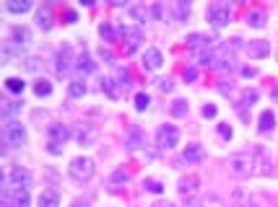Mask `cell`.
Returning <instances> with one entry per match:
<instances>
[{
	"label": "cell",
	"mask_w": 278,
	"mask_h": 207,
	"mask_svg": "<svg viewBox=\"0 0 278 207\" xmlns=\"http://www.w3.org/2000/svg\"><path fill=\"white\" fill-rule=\"evenodd\" d=\"M3 138H5V142L11 145V148H24V145H26L24 124L16 122V119H5L3 122Z\"/></svg>",
	"instance_id": "7a4b0ae2"
},
{
	"label": "cell",
	"mask_w": 278,
	"mask_h": 207,
	"mask_svg": "<svg viewBox=\"0 0 278 207\" xmlns=\"http://www.w3.org/2000/svg\"><path fill=\"white\" fill-rule=\"evenodd\" d=\"M198 184H200V179L198 176H185V179H180V192H182V197H195V192H198Z\"/></svg>",
	"instance_id": "d6986e66"
},
{
	"label": "cell",
	"mask_w": 278,
	"mask_h": 207,
	"mask_svg": "<svg viewBox=\"0 0 278 207\" xmlns=\"http://www.w3.org/2000/svg\"><path fill=\"white\" fill-rule=\"evenodd\" d=\"M94 171H96V166H94V161H91V158H86V155L73 158V161H70V166H68V173L73 176L76 181H89L91 176H94Z\"/></svg>",
	"instance_id": "3957f363"
},
{
	"label": "cell",
	"mask_w": 278,
	"mask_h": 207,
	"mask_svg": "<svg viewBox=\"0 0 278 207\" xmlns=\"http://www.w3.org/2000/svg\"><path fill=\"white\" fill-rule=\"evenodd\" d=\"M3 207H11V205H5V202H3Z\"/></svg>",
	"instance_id": "11a10c76"
},
{
	"label": "cell",
	"mask_w": 278,
	"mask_h": 207,
	"mask_svg": "<svg viewBox=\"0 0 278 207\" xmlns=\"http://www.w3.org/2000/svg\"><path fill=\"white\" fill-rule=\"evenodd\" d=\"M99 57L104 60V62H112V60H115V55H112L109 47H99Z\"/></svg>",
	"instance_id": "f6af8a7d"
},
{
	"label": "cell",
	"mask_w": 278,
	"mask_h": 207,
	"mask_svg": "<svg viewBox=\"0 0 278 207\" xmlns=\"http://www.w3.org/2000/svg\"><path fill=\"white\" fill-rule=\"evenodd\" d=\"M276 130V117L273 111H263L260 114V132H273Z\"/></svg>",
	"instance_id": "1f68e13d"
},
{
	"label": "cell",
	"mask_w": 278,
	"mask_h": 207,
	"mask_svg": "<svg viewBox=\"0 0 278 207\" xmlns=\"http://www.w3.org/2000/svg\"><path fill=\"white\" fill-rule=\"evenodd\" d=\"M120 36H122L125 55H133L143 41V31H140V26H125V29H120Z\"/></svg>",
	"instance_id": "52a82bcc"
},
{
	"label": "cell",
	"mask_w": 278,
	"mask_h": 207,
	"mask_svg": "<svg viewBox=\"0 0 278 207\" xmlns=\"http://www.w3.org/2000/svg\"><path fill=\"white\" fill-rule=\"evenodd\" d=\"M216 39H211V36H203V34H192V36H187V49L190 52H203V49H216V44H213Z\"/></svg>",
	"instance_id": "4fadbf2b"
},
{
	"label": "cell",
	"mask_w": 278,
	"mask_h": 207,
	"mask_svg": "<svg viewBox=\"0 0 278 207\" xmlns=\"http://www.w3.org/2000/svg\"><path fill=\"white\" fill-rule=\"evenodd\" d=\"M47 150H49V153H52V155H60V153H63V145H60V142H52V140H49V142H47Z\"/></svg>",
	"instance_id": "7dc6e473"
},
{
	"label": "cell",
	"mask_w": 278,
	"mask_h": 207,
	"mask_svg": "<svg viewBox=\"0 0 278 207\" xmlns=\"http://www.w3.org/2000/svg\"><path fill=\"white\" fill-rule=\"evenodd\" d=\"M34 8V3H29V0H24V3H5V10L8 13H26V10H32Z\"/></svg>",
	"instance_id": "d6a6232c"
},
{
	"label": "cell",
	"mask_w": 278,
	"mask_h": 207,
	"mask_svg": "<svg viewBox=\"0 0 278 207\" xmlns=\"http://www.w3.org/2000/svg\"><path fill=\"white\" fill-rule=\"evenodd\" d=\"M219 91L224 93V96H232V86H226V83H221V86H219Z\"/></svg>",
	"instance_id": "816d5d0a"
},
{
	"label": "cell",
	"mask_w": 278,
	"mask_h": 207,
	"mask_svg": "<svg viewBox=\"0 0 278 207\" xmlns=\"http://www.w3.org/2000/svg\"><path fill=\"white\" fill-rule=\"evenodd\" d=\"M236 207H244V205H236Z\"/></svg>",
	"instance_id": "9f6ffc18"
},
{
	"label": "cell",
	"mask_w": 278,
	"mask_h": 207,
	"mask_svg": "<svg viewBox=\"0 0 278 207\" xmlns=\"http://www.w3.org/2000/svg\"><path fill=\"white\" fill-rule=\"evenodd\" d=\"M65 18H68V24H76V21H78L76 10H65Z\"/></svg>",
	"instance_id": "f907efd6"
},
{
	"label": "cell",
	"mask_w": 278,
	"mask_h": 207,
	"mask_svg": "<svg viewBox=\"0 0 278 207\" xmlns=\"http://www.w3.org/2000/svg\"><path fill=\"white\" fill-rule=\"evenodd\" d=\"M226 166H229V173H234L236 179H247V176L255 173V155H250V153H234V155H229Z\"/></svg>",
	"instance_id": "6da1fadb"
},
{
	"label": "cell",
	"mask_w": 278,
	"mask_h": 207,
	"mask_svg": "<svg viewBox=\"0 0 278 207\" xmlns=\"http://www.w3.org/2000/svg\"><path fill=\"white\" fill-rule=\"evenodd\" d=\"M247 26L263 29L265 26V13H263V10H250V13H247Z\"/></svg>",
	"instance_id": "83f0119b"
},
{
	"label": "cell",
	"mask_w": 278,
	"mask_h": 207,
	"mask_svg": "<svg viewBox=\"0 0 278 207\" xmlns=\"http://www.w3.org/2000/svg\"><path fill=\"white\" fill-rule=\"evenodd\" d=\"M76 70L81 72V75H89V72H94V70H96V62L91 60V55H89L86 49L78 55V60H76Z\"/></svg>",
	"instance_id": "e0dca14e"
},
{
	"label": "cell",
	"mask_w": 278,
	"mask_h": 207,
	"mask_svg": "<svg viewBox=\"0 0 278 207\" xmlns=\"http://www.w3.org/2000/svg\"><path fill=\"white\" fill-rule=\"evenodd\" d=\"M190 10H192V5L187 0H177V3L172 5V13H174V21H177V24H185V21L190 18Z\"/></svg>",
	"instance_id": "ac0fdd59"
},
{
	"label": "cell",
	"mask_w": 278,
	"mask_h": 207,
	"mask_svg": "<svg viewBox=\"0 0 278 207\" xmlns=\"http://www.w3.org/2000/svg\"><path fill=\"white\" fill-rule=\"evenodd\" d=\"M156 86H159V91H161V93H172V91H174L172 78H159V80H156Z\"/></svg>",
	"instance_id": "60d3db41"
},
{
	"label": "cell",
	"mask_w": 278,
	"mask_h": 207,
	"mask_svg": "<svg viewBox=\"0 0 278 207\" xmlns=\"http://www.w3.org/2000/svg\"><path fill=\"white\" fill-rule=\"evenodd\" d=\"M37 205L39 207H60V192L52 189V186H47V189H42V194H39Z\"/></svg>",
	"instance_id": "9a60e30c"
},
{
	"label": "cell",
	"mask_w": 278,
	"mask_h": 207,
	"mask_svg": "<svg viewBox=\"0 0 278 207\" xmlns=\"http://www.w3.org/2000/svg\"><path fill=\"white\" fill-rule=\"evenodd\" d=\"M128 13L138 21V24H146V21L151 18V8H146V5H130L128 8Z\"/></svg>",
	"instance_id": "4316f807"
},
{
	"label": "cell",
	"mask_w": 278,
	"mask_h": 207,
	"mask_svg": "<svg viewBox=\"0 0 278 207\" xmlns=\"http://www.w3.org/2000/svg\"><path fill=\"white\" fill-rule=\"evenodd\" d=\"M242 106H252V104L257 101V91L255 88H247V91H242Z\"/></svg>",
	"instance_id": "ab89813d"
},
{
	"label": "cell",
	"mask_w": 278,
	"mask_h": 207,
	"mask_svg": "<svg viewBox=\"0 0 278 207\" xmlns=\"http://www.w3.org/2000/svg\"><path fill=\"white\" fill-rule=\"evenodd\" d=\"M0 57H3V62L21 60V57H24V47H18L13 39H5V41H3V49H0Z\"/></svg>",
	"instance_id": "8fae6325"
},
{
	"label": "cell",
	"mask_w": 278,
	"mask_h": 207,
	"mask_svg": "<svg viewBox=\"0 0 278 207\" xmlns=\"http://www.w3.org/2000/svg\"><path fill=\"white\" fill-rule=\"evenodd\" d=\"M21 65H24V70H29V72H39V70H42V60H37V57H26V60L21 62Z\"/></svg>",
	"instance_id": "f35d334b"
},
{
	"label": "cell",
	"mask_w": 278,
	"mask_h": 207,
	"mask_svg": "<svg viewBox=\"0 0 278 207\" xmlns=\"http://www.w3.org/2000/svg\"><path fill=\"white\" fill-rule=\"evenodd\" d=\"M11 39L16 41L18 47H29L32 44V29L29 26H13L11 29Z\"/></svg>",
	"instance_id": "2e32d148"
},
{
	"label": "cell",
	"mask_w": 278,
	"mask_h": 207,
	"mask_svg": "<svg viewBox=\"0 0 278 207\" xmlns=\"http://www.w3.org/2000/svg\"><path fill=\"white\" fill-rule=\"evenodd\" d=\"M164 65V57H161V52L156 47H148L146 52H143V68L146 70H159Z\"/></svg>",
	"instance_id": "5bb4252c"
},
{
	"label": "cell",
	"mask_w": 278,
	"mask_h": 207,
	"mask_svg": "<svg viewBox=\"0 0 278 207\" xmlns=\"http://www.w3.org/2000/svg\"><path fill=\"white\" fill-rule=\"evenodd\" d=\"M242 75H244V78H255L257 70H255V68H242Z\"/></svg>",
	"instance_id": "681fc988"
},
{
	"label": "cell",
	"mask_w": 278,
	"mask_h": 207,
	"mask_svg": "<svg viewBox=\"0 0 278 207\" xmlns=\"http://www.w3.org/2000/svg\"><path fill=\"white\" fill-rule=\"evenodd\" d=\"M130 181V171L128 169H117L115 173L109 176V189H120L122 184H128Z\"/></svg>",
	"instance_id": "cb8c5ba5"
},
{
	"label": "cell",
	"mask_w": 278,
	"mask_h": 207,
	"mask_svg": "<svg viewBox=\"0 0 278 207\" xmlns=\"http://www.w3.org/2000/svg\"><path fill=\"white\" fill-rule=\"evenodd\" d=\"M99 34H101L104 41H117V31H115V26H112L109 21H104V24L99 26Z\"/></svg>",
	"instance_id": "836d02e7"
},
{
	"label": "cell",
	"mask_w": 278,
	"mask_h": 207,
	"mask_svg": "<svg viewBox=\"0 0 278 207\" xmlns=\"http://www.w3.org/2000/svg\"><path fill=\"white\" fill-rule=\"evenodd\" d=\"M115 83L120 86V91H130L133 88V75H130V70L128 68H117V78H115Z\"/></svg>",
	"instance_id": "603a6c76"
},
{
	"label": "cell",
	"mask_w": 278,
	"mask_h": 207,
	"mask_svg": "<svg viewBox=\"0 0 278 207\" xmlns=\"http://www.w3.org/2000/svg\"><path fill=\"white\" fill-rule=\"evenodd\" d=\"M244 49H247V55H250L252 60H260V57H268V55H271V41L255 39V41H250Z\"/></svg>",
	"instance_id": "7c38bea8"
},
{
	"label": "cell",
	"mask_w": 278,
	"mask_h": 207,
	"mask_svg": "<svg viewBox=\"0 0 278 207\" xmlns=\"http://www.w3.org/2000/svg\"><path fill=\"white\" fill-rule=\"evenodd\" d=\"M203 117H205V119H208V117H216V106H213V104H205V106H203Z\"/></svg>",
	"instance_id": "c3c4849f"
},
{
	"label": "cell",
	"mask_w": 278,
	"mask_h": 207,
	"mask_svg": "<svg viewBox=\"0 0 278 207\" xmlns=\"http://www.w3.org/2000/svg\"><path fill=\"white\" fill-rule=\"evenodd\" d=\"M68 93H70V96H73V99H84L86 96V83L84 80H70V86H68Z\"/></svg>",
	"instance_id": "f546056e"
},
{
	"label": "cell",
	"mask_w": 278,
	"mask_h": 207,
	"mask_svg": "<svg viewBox=\"0 0 278 207\" xmlns=\"http://www.w3.org/2000/svg\"><path fill=\"white\" fill-rule=\"evenodd\" d=\"M37 26L42 31L52 29V13H49V8H45V10H39V13H37Z\"/></svg>",
	"instance_id": "f1b7e54d"
},
{
	"label": "cell",
	"mask_w": 278,
	"mask_h": 207,
	"mask_svg": "<svg viewBox=\"0 0 278 207\" xmlns=\"http://www.w3.org/2000/svg\"><path fill=\"white\" fill-rule=\"evenodd\" d=\"M182 78L187 80V83H192V80H198V68L195 65H190V68H185L182 70Z\"/></svg>",
	"instance_id": "b9f144b4"
},
{
	"label": "cell",
	"mask_w": 278,
	"mask_h": 207,
	"mask_svg": "<svg viewBox=\"0 0 278 207\" xmlns=\"http://www.w3.org/2000/svg\"><path fill=\"white\" fill-rule=\"evenodd\" d=\"M70 207H91V205H89V202H84V200H76V202L70 205Z\"/></svg>",
	"instance_id": "f5cc1de1"
},
{
	"label": "cell",
	"mask_w": 278,
	"mask_h": 207,
	"mask_svg": "<svg viewBox=\"0 0 278 207\" xmlns=\"http://www.w3.org/2000/svg\"><path fill=\"white\" fill-rule=\"evenodd\" d=\"M151 207H174V205H172V202H161V200H159V202H153Z\"/></svg>",
	"instance_id": "db71d44e"
},
{
	"label": "cell",
	"mask_w": 278,
	"mask_h": 207,
	"mask_svg": "<svg viewBox=\"0 0 278 207\" xmlns=\"http://www.w3.org/2000/svg\"><path fill=\"white\" fill-rule=\"evenodd\" d=\"M3 202L11 207H29L32 197H29V189H18V186L3 184Z\"/></svg>",
	"instance_id": "277c9868"
},
{
	"label": "cell",
	"mask_w": 278,
	"mask_h": 207,
	"mask_svg": "<svg viewBox=\"0 0 278 207\" xmlns=\"http://www.w3.org/2000/svg\"><path fill=\"white\" fill-rule=\"evenodd\" d=\"M3 184H11V186H18V189H29L32 186V173L21 166H11L3 176Z\"/></svg>",
	"instance_id": "8992f818"
},
{
	"label": "cell",
	"mask_w": 278,
	"mask_h": 207,
	"mask_svg": "<svg viewBox=\"0 0 278 207\" xmlns=\"http://www.w3.org/2000/svg\"><path fill=\"white\" fill-rule=\"evenodd\" d=\"M0 109H3V122H5V119H13V114L21 111V101H11V99H5L3 104H0Z\"/></svg>",
	"instance_id": "484cf974"
},
{
	"label": "cell",
	"mask_w": 278,
	"mask_h": 207,
	"mask_svg": "<svg viewBox=\"0 0 278 207\" xmlns=\"http://www.w3.org/2000/svg\"><path fill=\"white\" fill-rule=\"evenodd\" d=\"M76 55H73V49H70L68 44H63V49H60L57 52V72H60V75H65V72H70V70H73L76 68Z\"/></svg>",
	"instance_id": "9c48e42d"
},
{
	"label": "cell",
	"mask_w": 278,
	"mask_h": 207,
	"mask_svg": "<svg viewBox=\"0 0 278 207\" xmlns=\"http://www.w3.org/2000/svg\"><path fill=\"white\" fill-rule=\"evenodd\" d=\"M101 91H104L109 99H120V91L115 88V78H104V80H101Z\"/></svg>",
	"instance_id": "8d00e7d4"
},
{
	"label": "cell",
	"mask_w": 278,
	"mask_h": 207,
	"mask_svg": "<svg viewBox=\"0 0 278 207\" xmlns=\"http://www.w3.org/2000/svg\"><path fill=\"white\" fill-rule=\"evenodd\" d=\"M143 186H146L148 192H153V194H161L164 192V186L159 184V181H153V179H148V181H143Z\"/></svg>",
	"instance_id": "7bdbcfd3"
},
{
	"label": "cell",
	"mask_w": 278,
	"mask_h": 207,
	"mask_svg": "<svg viewBox=\"0 0 278 207\" xmlns=\"http://www.w3.org/2000/svg\"><path fill=\"white\" fill-rule=\"evenodd\" d=\"M47 135H49V140L52 142L65 145L70 140V127L68 124H60V122H52V124H47Z\"/></svg>",
	"instance_id": "30bf717a"
},
{
	"label": "cell",
	"mask_w": 278,
	"mask_h": 207,
	"mask_svg": "<svg viewBox=\"0 0 278 207\" xmlns=\"http://www.w3.org/2000/svg\"><path fill=\"white\" fill-rule=\"evenodd\" d=\"M174 145H180V130L174 124H164L156 132V148L159 150H172Z\"/></svg>",
	"instance_id": "5b68a950"
},
{
	"label": "cell",
	"mask_w": 278,
	"mask_h": 207,
	"mask_svg": "<svg viewBox=\"0 0 278 207\" xmlns=\"http://www.w3.org/2000/svg\"><path fill=\"white\" fill-rule=\"evenodd\" d=\"M182 207H203V202L198 200V197H185V202Z\"/></svg>",
	"instance_id": "bcb514c9"
},
{
	"label": "cell",
	"mask_w": 278,
	"mask_h": 207,
	"mask_svg": "<svg viewBox=\"0 0 278 207\" xmlns=\"http://www.w3.org/2000/svg\"><path fill=\"white\" fill-rule=\"evenodd\" d=\"M34 93H37L39 99L49 96V93H52V83H49V80H45V78H39V80H37V86H34Z\"/></svg>",
	"instance_id": "e575fe53"
},
{
	"label": "cell",
	"mask_w": 278,
	"mask_h": 207,
	"mask_svg": "<svg viewBox=\"0 0 278 207\" xmlns=\"http://www.w3.org/2000/svg\"><path fill=\"white\" fill-rule=\"evenodd\" d=\"M24 88H26V83L21 78H8L5 80V91L8 93H24Z\"/></svg>",
	"instance_id": "d590c367"
},
{
	"label": "cell",
	"mask_w": 278,
	"mask_h": 207,
	"mask_svg": "<svg viewBox=\"0 0 278 207\" xmlns=\"http://www.w3.org/2000/svg\"><path fill=\"white\" fill-rule=\"evenodd\" d=\"M229 5L226 3H213V5H208V24L211 26H216V29H221V26H226L229 24Z\"/></svg>",
	"instance_id": "ba28073f"
},
{
	"label": "cell",
	"mask_w": 278,
	"mask_h": 207,
	"mask_svg": "<svg viewBox=\"0 0 278 207\" xmlns=\"http://www.w3.org/2000/svg\"><path fill=\"white\" fill-rule=\"evenodd\" d=\"M255 173H260V176L273 173V166H271V161H268L265 155H263V150L255 153Z\"/></svg>",
	"instance_id": "44dd1931"
},
{
	"label": "cell",
	"mask_w": 278,
	"mask_h": 207,
	"mask_svg": "<svg viewBox=\"0 0 278 207\" xmlns=\"http://www.w3.org/2000/svg\"><path fill=\"white\" fill-rule=\"evenodd\" d=\"M172 117H187V111H190V104L185 101V99H177V101H172Z\"/></svg>",
	"instance_id": "4dcf8cb0"
},
{
	"label": "cell",
	"mask_w": 278,
	"mask_h": 207,
	"mask_svg": "<svg viewBox=\"0 0 278 207\" xmlns=\"http://www.w3.org/2000/svg\"><path fill=\"white\" fill-rule=\"evenodd\" d=\"M216 130H219V135H221V140H232V127H229V124H219V127H216Z\"/></svg>",
	"instance_id": "ee69618b"
},
{
	"label": "cell",
	"mask_w": 278,
	"mask_h": 207,
	"mask_svg": "<svg viewBox=\"0 0 278 207\" xmlns=\"http://www.w3.org/2000/svg\"><path fill=\"white\" fill-rule=\"evenodd\" d=\"M96 140V127L94 124H81V130H78V142L81 145H91Z\"/></svg>",
	"instance_id": "7402d4cb"
},
{
	"label": "cell",
	"mask_w": 278,
	"mask_h": 207,
	"mask_svg": "<svg viewBox=\"0 0 278 207\" xmlns=\"http://www.w3.org/2000/svg\"><path fill=\"white\" fill-rule=\"evenodd\" d=\"M203 158H205V153H203L200 145H195V142H190L187 148H185V153H182V161H187V163H198Z\"/></svg>",
	"instance_id": "ffe728a7"
},
{
	"label": "cell",
	"mask_w": 278,
	"mask_h": 207,
	"mask_svg": "<svg viewBox=\"0 0 278 207\" xmlns=\"http://www.w3.org/2000/svg\"><path fill=\"white\" fill-rule=\"evenodd\" d=\"M125 145H128L130 150H138L140 145H146V140H143V132H140V127H133V130H130V135H128Z\"/></svg>",
	"instance_id": "d4e9b609"
},
{
	"label": "cell",
	"mask_w": 278,
	"mask_h": 207,
	"mask_svg": "<svg viewBox=\"0 0 278 207\" xmlns=\"http://www.w3.org/2000/svg\"><path fill=\"white\" fill-rule=\"evenodd\" d=\"M148 106H151V96H148V93H146V91L136 93V109H138V111H146Z\"/></svg>",
	"instance_id": "74e56055"
}]
</instances>
